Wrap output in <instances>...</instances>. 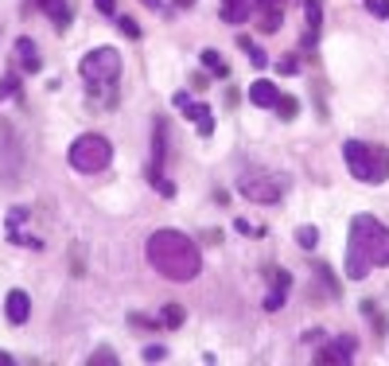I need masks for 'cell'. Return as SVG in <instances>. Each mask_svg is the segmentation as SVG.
Listing matches in <instances>:
<instances>
[{"label": "cell", "mask_w": 389, "mask_h": 366, "mask_svg": "<svg viewBox=\"0 0 389 366\" xmlns=\"http://www.w3.org/2000/svg\"><path fill=\"white\" fill-rule=\"evenodd\" d=\"M238 187H242L245 199H253V203H280V195L288 191V176L284 172H245L242 179H238Z\"/></svg>", "instance_id": "cell-6"}, {"label": "cell", "mask_w": 389, "mask_h": 366, "mask_svg": "<svg viewBox=\"0 0 389 366\" xmlns=\"http://www.w3.org/2000/svg\"><path fill=\"white\" fill-rule=\"evenodd\" d=\"M304 20H308V31H316L324 23V0H304Z\"/></svg>", "instance_id": "cell-15"}, {"label": "cell", "mask_w": 389, "mask_h": 366, "mask_svg": "<svg viewBox=\"0 0 389 366\" xmlns=\"http://www.w3.org/2000/svg\"><path fill=\"white\" fill-rule=\"evenodd\" d=\"M8 362H12V359H8V355H4V351H0V366H8Z\"/></svg>", "instance_id": "cell-32"}, {"label": "cell", "mask_w": 389, "mask_h": 366, "mask_svg": "<svg viewBox=\"0 0 389 366\" xmlns=\"http://www.w3.org/2000/svg\"><path fill=\"white\" fill-rule=\"evenodd\" d=\"M253 16V0H222V20L226 23H245Z\"/></svg>", "instance_id": "cell-12"}, {"label": "cell", "mask_w": 389, "mask_h": 366, "mask_svg": "<svg viewBox=\"0 0 389 366\" xmlns=\"http://www.w3.org/2000/svg\"><path fill=\"white\" fill-rule=\"evenodd\" d=\"M234 226H238V230H242V234H245V238H261V234H265V230H261V226H253V222H245V219H238V222H234Z\"/></svg>", "instance_id": "cell-25"}, {"label": "cell", "mask_w": 389, "mask_h": 366, "mask_svg": "<svg viewBox=\"0 0 389 366\" xmlns=\"http://www.w3.org/2000/svg\"><path fill=\"white\" fill-rule=\"evenodd\" d=\"M354 339L351 335H339L331 347H324V351H316V366H343V362H354Z\"/></svg>", "instance_id": "cell-7"}, {"label": "cell", "mask_w": 389, "mask_h": 366, "mask_svg": "<svg viewBox=\"0 0 389 366\" xmlns=\"http://www.w3.org/2000/svg\"><path fill=\"white\" fill-rule=\"evenodd\" d=\"M121 31H125L129 39H140V23L132 20V16H121Z\"/></svg>", "instance_id": "cell-24"}, {"label": "cell", "mask_w": 389, "mask_h": 366, "mask_svg": "<svg viewBox=\"0 0 389 366\" xmlns=\"http://www.w3.org/2000/svg\"><path fill=\"white\" fill-rule=\"evenodd\" d=\"M277 66H280V74H296V66H300V63H296V55H284Z\"/></svg>", "instance_id": "cell-27"}, {"label": "cell", "mask_w": 389, "mask_h": 366, "mask_svg": "<svg viewBox=\"0 0 389 366\" xmlns=\"http://www.w3.org/2000/svg\"><path fill=\"white\" fill-rule=\"evenodd\" d=\"M253 8H257V28H261V31H269V36H272V31H280V23H284V12H280L277 0H257Z\"/></svg>", "instance_id": "cell-10"}, {"label": "cell", "mask_w": 389, "mask_h": 366, "mask_svg": "<svg viewBox=\"0 0 389 366\" xmlns=\"http://www.w3.org/2000/svg\"><path fill=\"white\" fill-rule=\"evenodd\" d=\"M346 172L362 183H385L389 179V148L366 145V140H346L343 145Z\"/></svg>", "instance_id": "cell-3"}, {"label": "cell", "mask_w": 389, "mask_h": 366, "mask_svg": "<svg viewBox=\"0 0 389 366\" xmlns=\"http://www.w3.org/2000/svg\"><path fill=\"white\" fill-rule=\"evenodd\" d=\"M160 359H168V351H164V347H144V362H160Z\"/></svg>", "instance_id": "cell-26"}, {"label": "cell", "mask_w": 389, "mask_h": 366, "mask_svg": "<svg viewBox=\"0 0 389 366\" xmlns=\"http://www.w3.org/2000/svg\"><path fill=\"white\" fill-rule=\"evenodd\" d=\"M144 8H164V0H140Z\"/></svg>", "instance_id": "cell-30"}, {"label": "cell", "mask_w": 389, "mask_h": 366, "mask_svg": "<svg viewBox=\"0 0 389 366\" xmlns=\"http://www.w3.org/2000/svg\"><path fill=\"white\" fill-rule=\"evenodd\" d=\"M78 74L86 78V86H117V78H121V51H117V47H94V51L78 63Z\"/></svg>", "instance_id": "cell-5"}, {"label": "cell", "mask_w": 389, "mask_h": 366, "mask_svg": "<svg viewBox=\"0 0 389 366\" xmlns=\"http://www.w3.org/2000/svg\"><path fill=\"white\" fill-rule=\"evenodd\" d=\"M366 12L378 20H389V0H366Z\"/></svg>", "instance_id": "cell-22"}, {"label": "cell", "mask_w": 389, "mask_h": 366, "mask_svg": "<svg viewBox=\"0 0 389 366\" xmlns=\"http://www.w3.org/2000/svg\"><path fill=\"white\" fill-rule=\"evenodd\" d=\"M284 296H288V288H272V293L265 296V308H269V312H277V308L284 304Z\"/></svg>", "instance_id": "cell-23"}, {"label": "cell", "mask_w": 389, "mask_h": 366, "mask_svg": "<svg viewBox=\"0 0 389 366\" xmlns=\"http://www.w3.org/2000/svg\"><path fill=\"white\" fill-rule=\"evenodd\" d=\"M183 320H187V312L179 304H168V308H164V315H160V323H164V328H171V331L183 328Z\"/></svg>", "instance_id": "cell-16"}, {"label": "cell", "mask_w": 389, "mask_h": 366, "mask_svg": "<svg viewBox=\"0 0 389 366\" xmlns=\"http://www.w3.org/2000/svg\"><path fill=\"white\" fill-rule=\"evenodd\" d=\"M176 102V110L183 113V117H191V121H203V117H211V110L206 105H198V102H191V94H176L171 98Z\"/></svg>", "instance_id": "cell-13"}, {"label": "cell", "mask_w": 389, "mask_h": 366, "mask_svg": "<svg viewBox=\"0 0 389 366\" xmlns=\"http://www.w3.org/2000/svg\"><path fill=\"white\" fill-rule=\"evenodd\" d=\"M296 242H300L304 249H316V242H319V230H316V226H300V230H296Z\"/></svg>", "instance_id": "cell-20"}, {"label": "cell", "mask_w": 389, "mask_h": 366, "mask_svg": "<svg viewBox=\"0 0 389 366\" xmlns=\"http://www.w3.org/2000/svg\"><path fill=\"white\" fill-rule=\"evenodd\" d=\"M137 328H144V331H152V328H160V320H148V315H129Z\"/></svg>", "instance_id": "cell-28"}, {"label": "cell", "mask_w": 389, "mask_h": 366, "mask_svg": "<svg viewBox=\"0 0 389 366\" xmlns=\"http://www.w3.org/2000/svg\"><path fill=\"white\" fill-rule=\"evenodd\" d=\"M144 249H148V265L168 281H195L203 273L198 246L187 234H179V230H156Z\"/></svg>", "instance_id": "cell-2"}, {"label": "cell", "mask_w": 389, "mask_h": 366, "mask_svg": "<svg viewBox=\"0 0 389 366\" xmlns=\"http://www.w3.org/2000/svg\"><path fill=\"white\" fill-rule=\"evenodd\" d=\"M16 55H20V63H23V70H28V74H39V51H36V39H31V36L16 39Z\"/></svg>", "instance_id": "cell-11"}, {"label": "cell", "mask_w": 389, "mask_h": 366, "mask_svg": "<svg viewBox=\"0 0 389 366\" xmlns=\"http://www.w3.org/2000/svg\"><path fill=\"white\" fill-rule=\"evenodd\" d=\"M382 265H389V226H382L374 214H354L346 234V277L362 281Z\"/></svg>", "instance_id": "cell-1"}, {"label": "cell", "mask_w": 389, "mask_h": 366, "mask_svg": "<svg viewBox=\"0 0 389 366\" xmlns=\"http://www.w3.org/2000/svg\"><path fill=\"white\" fill-rule=\"evenodd\" d=\"M272 110H277V117H280V121H292L296 113H300V102H296V98H280V102L272 105Z\"/></svg>", "instance_id": "cell-19"}, {"label": "cell", "mask_w": 389, "mask_h": 366, "mask_svg": "<svg viewBox=\"0 0 389 366\" xmlns=\"http://www.w3.org/2000/svg\"><path fill=\"white\" fill-rule=\"evenodd\" d=\"M191 4H198V0H176V8H191Z\"/></svg>", "instance_id": "cell-31"}, {"label": "cell", "mask_w": 389, "mask_h": 366, "mask_svg": "<svg viewBox=\"0 0 389 366\" xmlns=\"http://www.w3.org/2000/svg\"><path fill=\"white\" fill-rule=\"evenodd\" d=\"M203 66H211L214 78H230V66L222 63V55H218V51H203Z\"/></svg>", "instance_id": "cell-18"}, {"label": "cell", "mask_w": 389, "mask_h": 366, "mask_svg": "<svg viewBox=\"0 0 389 366\" xmlns=\"http://www.w3.org/2000/svg\"><path fill=\"white\" fill-rule=\"evenodd\" d=\"M94 4H97V12H105V16L117 12V0H94Z\"/></svg>", "instance_id": "cell-29"}, {"label": "cell", "mask_w": 389, "mask_h": 366, "mask_svg": "<svg viewBox=\"0 0 389 366\" xmlns=\"http://www.w3.org/2000/svg\"><path fill=\"white\" fill-rule=\"evenodd\" d=\"M250 102L257 105V110H272V105L280 102L277 82H272V78H253V86H250Z\"/></svg>", "instance_id": "cell-9"}, {"label": "cell", "mask_w": 389, "mask_h": 366, "mask_svg": "<svg viewBox=\"0 0 389 366\" xmlns=\"http://www.w3.org/2000/svg\"><path fill=\"white\" fill-rule=\"evenodd\" d=\"M66 160H70V168L82 172V176H97V172H105L113 164V145L105 137H97V132H82L70 145Z\"/></svg>", "instance_id": "cell-4"}, {"label": "cell", "mask_w": 389, "mask_h": 366, "mask_svg": "<svg viewBox=\"0 0 389 366\" xmlns=\"http://www.w3.org/2000/svg\"><path fill=\"white\" fill-rule=\"evenodd\" d=\"M277 4H284V0H277Z\"/></svg>", "instance_id": "cell-33"}, {"label": "cell", "mask_w": 389, "mask_h": 366, "mask_svg": "<svg viewBox=\"0 0 389 366\" xmlns=\"http://www.w3.org/2000/svg\"><path fill=\"white\" fill-rule=\"evenodd\" d=\"M238 47H242V51L250 55V63H253V66H265V63H269V55H265V51H261L257 43H253L250 36H242V39H238Z\"/></svg>", "instance_id": "cell-17"}, {"label": "cell", "mask_w": 389, "mask_h": 366, "mask_svg": "<svg viewBox=\"0 0 389 366\" xmlns=\"http://www.w3.org/2000/svg\"><path fill=\"white\" fill-rule=\"evenodd\" d=\"M4 315H8V323H16V328H23V323H28V315H31V300H28V293H23V288H12V293H8V300H4Z\"/></svg>", "instance_id": "cell-8"}, {"label": "cell", "mask_w": 389, "mask_h": 366, "mask_svg": "<svg viewBox=\"0 0 389 366\" xmlns=\"http://www.w3.org/2000/svg\"><path fill=\"white\" fill-rule=\"evenodd\" d=\"M90 366H117V355H113L110 347H102V351L90 355Z\"/></svg>", "instance_id": "cell-21"}, {"label": "cell", "mask_w": 389, "mask_h": 366, "mask_svg": "<svg viewBox=\"0 0 389 366\" xmlns=\"http://www.w3.org/2000/svg\"><path fill=\"white\" fill-rule=\"evenodd\" d=\"M164 140H168V125L156 117V129H152V164L156 168L164 164Z\"/></svg>", "instance_id": "cell-14"}]
</instances>
